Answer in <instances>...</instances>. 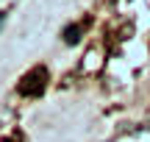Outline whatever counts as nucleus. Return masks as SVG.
Wrapping results in <instances>:
<instances>
[{"label": "nucleus", "instance_id": "f257e3e1", "mask_svg": "<svg viewBox=\"0 0 150 142\" xmlns=\"http://www.w3.org/2000/svg\"><path fill=\"white\" fill-rule=\"evenodd\" d=\"M45 87H47V70H45V67H33V70L17 84V92L25 95V98H36V95L45 92Z\"/></svg>", "mask_w": 150, "mask_h": 142}, {"label": "nucleus", "instance_id": "f03ea898", "mask_svg": "<svg viewBox=\"0 0 150 142\" xmlns=\"http://www.w3.org/2000/svg\"><path fill=\"white\" fill-rule=\"evenodd\" d=\"M81 39V25H67L64 28V42L67 45H78Z\"/></svg>", "mask_w": 150, "mask_h": 142}, {"label": "nucleus", "instance_id": "7ed1b4c3", "mask_svg": "<svg viewBox=\"0 0 150 142\" xmlns=\"http://www.w3.org/2000/svg\"><path fill=\"white\" fill-rule=\"evenodd\" d=\"M3 22H6V11H0V28H3Z\"/></svg>", "mask_w": 150, "mask_h": 142}, {"label": "nucleus", "instance_id": "20e7f679", "mask_svg": "<svg viewBox=\"0 0 150 142\" xmlns=\"http://www.w3.org/2000/svg\"><path fill=\"white\" fill-rule=\"evenodd\" d=\"M3 142H20V139H14V137H8V139H3Z\"/></svg>", "mask_w": 150, "mask_h": 142}]
</instances>
